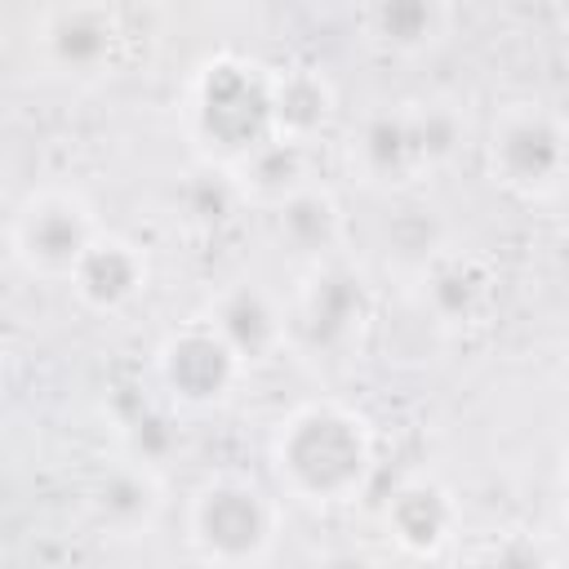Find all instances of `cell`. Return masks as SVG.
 <instances>
[{
  "mask_svg": "<svg viewBox=\"0 0 569 569\" xmlns=\"http://www.w3.org/2000/svg\"><path fill=\"white\" fill-rule=\"evenodd\" d=\"M182 124L204 164L236 169L276 138V71L240 58H204L182 89Z\"/></svg>",
  "mask_w": 569,
  "mask_h": 569,
  "instance_id": "2",
  "label": "cell"
},
{
  "mask_svg": "<svg viewBox=\"0 0 569 569\" xmlns=\"http://www.w3.org/2000/svg\"><path fill=\"white\" fill-rule=\"evenodd\" d=\"M204 320L222 333V342L240 356L244 369H258L267 360H276L293 338H289V311L280 307V298L271 289H262L258 280H236L227 284Z\"/></svg>",
  "mask_w": 569,
  "mask_h": 569,
  "instance_id": "10",
  "label": "cell"
},
{
  "mask_svg": "<svg viewBox=\"0 0 569 569\" xmlns=\"http://www.w3.org/2000/svg\"><path fill=\"white\" fill-rule=\"evenodd\" d=\"M556 493H560V511H565V520H569V453H565V462H560V480H556Z\"/></svg>",
  "mask_w": 569,
  "mask_h": 569,
  "instance_id": "22",
  "label": "cell"
},
{
  "mask_svg": "<svg viewBox=\"0 0 569 569\" xmlns=\"http://www.w3.org/2000/svg\"><path fill=\"white\" fill-rule=\"evenodd\" d=\"M267 462L280 493L311 507H342L369 489L378 445L360 409L342 400H307L271 427Z\"/></svg>",
  "mask_w": 569,
  "mask_h": 569,
  "instance_id": "1",
  "label": "cell"
},
{
  "mask_svg": "<svg viewBox=\"0 0 569 569\" xmlns=\"http://www.w3.org/2000/svg\"><path fill=\"white\" fill-rule=\"evenodd\" d=\"M418 293L422 307L431 311L436 325L445 329H471L480 325L493 302H498V276L480 253H462V249H445L440 258H431L418 271Z\"/></svg>",
  "mask_w": 569,
  "mask_h": 569,
  "instance_id": "12",
  "label": "cell"
},
{
  "mask_svg": "<svg viewBox=\"0 0 569 569\" xmlns=\"http://www.w3.org/2000/svg\"><path fill=\"white\" fill-rule=\"evenodd\" d=\"M124 44V22L111 4H53L36 13V53L62 80L111 76Z\"/></svg>",
  "mask_w": 569,
  "mask_h": 569,
  "instance_id": "8",
  "label": "cell"
},
{
  "mask_svg": "<svg viewBox=\"0 0 569 569\" xmlns=\"http://www.w3.org/2000/svg\"><path fill=\"white\" fill-rule=\"evenodd\" d=\"M173 209H178V218H182L191 231H222L227 222H236V213L249 209V200H244V191H240V182H236L231 169L200 160V164L178 182Z\"/></svg>",
  "mask_w": 569,
  "mask_h": 569,
  "instance_id": "19",
  "label": "cell"
},
{
  "mask_svg": "<svg viewBox=\"0 0 569 569\" xmlns=\"http://www.w3.org/2000/svg\"><path fill=\"white\" fill-rule=\"evenodd\" d=\"M565 44H569V13H565Z\"/></svg>",
  "mask_w": 569,
  "mask_h": 569,
  "instance_id": "23",
  "label": "cell"
},
{
  "mask_svg": "<svg viewBox=\"0 0 569 569\" xmlns=\"http://www.w3.org/2000/svg\"><path fill=\"white\" fill-rule=\"evenodd\" d=\"M458 525H462V511L436 476H409L382 502L387 538L413 560H436L458 538Z\"/></svg>",
  "mask_w": 569,
  "mask_h": 569,
  "instance_id": "11",
  "label": "cell"
},
{
  "mask_svg": "<svg viewBox=\"0 0 569 569\" xmlns=\"http://www.w3.org/2000/svg\"><path fill=\"white\" fill-rule=\"evenodd\" d=\"M182 529L204 569H253L276 551L280 498L244 471H213L191 489Z\"/></svg>",
  "mask_w": 569,
  "mask_h": 569,
  "instance_id": "3",
  "label": "cell"
},
{
  "mask_svg": "<svg viewBox=\"0 0 569 569\" xmlns=\"http://www.w3.org/2000/svg\"><path fill=\"white\" fill-rule=\"evenodd\" d=\"M236 182L249 200V209H262L271 213L276 204H284L289 196H298L302 187H311V147L302 142H289V138H271L262 142L249 160H240L236 169Z\"/></svg>",
  "mask_w": 569,
  "mask_h": 569,
  "instance_id": "18",
  "label": "cell"
},
{
  "mask_svg": "<svg viewBox=\"0 0 569 569\" xmlns=\"http://www.w3.org/2000/svg\"><path fill=\"white\" fill-rule=\"evenodd\" d=\"M151 284V258L138 240L102 231L98 244L84 253V262L71 276V293L93 316H120L129 311Z\"/></svg>",
  "mask_w": 569,
  "mask_h": 569,
  "instance_id": "13",
  "label": "cell"
},
{
  "mask_svg": "<svg viewBox=\"0 0 569 569\" xmlns=\"http://www.w3.org/2000/svg\"><path fill=\"white\" fill-rule=\"evenodd\" d=\"M413 124L427 151V169H445L467 147V111L449 98H413Z\"/></svg>",
  "mask_w": 569,
  "mask_h": 569,
  "instance_id": "20",
  "label": "cell"
},
{
  "mask_svg": "<svg viewBox=\"0 0 569 569\" xmlns=\"http://www.w3.org/2000/svg\"><path fill=\"white\" fill-rule=\"evenodd\" d=\"M369 316H373L369 276L342 253V258L307 267L302 289L289 311V338L307 351L333 356V351H347L351 342H360Z\"/></svg>",
  "mask_w": 569,
  "mask_h": 569,
  "instance_id": "6",
  "label": "cell"
},
{
  "mask_svg": "<svg viewBox=\"0 0 569 569\" xmlns=\"http://www.w3.org/2000/svg\"><path fill=\"white\" fill-rule=\"evenodd\" d=\"M98 236H102V222H98L89 196L80 187H67V182L31 187L9 218L13 262L40 280H67L71 284L76 267L98 244Z\"/></svg>",
  "mask_w": 569,
  "mask_h": 569,
  "instance_id": "5",
  "label": "cell"
},
{
  "mask_svg": "<svg viewBox=\"0 0 569 569\" xmlns=\"http://www.w3.org/2000/svg\"><path fill=\"white\" fill-rule=\"evenodd\" d=\"M338 116V89L316 67L276 71V138L311 147Z\"/></svg>",
  "mask_w": 569,
  "mask_h": 569,
  "instance_id": "17",
  "label": "cell"
},
{
  "mask_svg": "<svg viewBox=\"0 0 569 569\" xmlns=\"http://www.w3.org/2000/svg\"><path fill=\"white\" fill-rule=\"evenodd\" d=\"M249 369L222 342V333L200 316L169 329L156 347V382L178 409H218L236 396Z\"/></svg>",
  "mask_w": 569,
  "mask_h": 569,
  "instance_id": "7",
  "label": "cell"
},
{
  "mask_svg": "<svg viewBox=\"0 0 569 569\" xmlns=\"http://www.w3.org/2000/svg\"><path fill=\"white\" fill-rule=\"evenodd\" d=\"M347 160L365 187L396 191V187L422 182L431 169H427V151H422V138L413 124V102L369 107L360 116V124L351 129Z\"/></svg>",
  "mask_w": 569,
  "mask_h": 569,
  "instance_id": "9",
  "label": "cell"
},
{
  "mask_svg": "<svg viewBox=\"0 0 569 569\" xmlns=\"http://www.w3.org/2000/svg\"><path fill=\"white\" fill-rule=\"evenodd\" d=\"M471 569H556L551 551L533 538V533H498L493 542L480 547V556L471 560Z\"/></svg>",
  "mask_w": 569,
  "mask_h": 569,
  "instance_id": "21",
  "label": "cell"
},
{
  "mask_svg": "<svg viewBox=\"0 0 569 569\" xmlns=\"http://www.w3.org/2000/svg\"><path fill=\"white\" fill-rule=\"evenodd\" d=\"M489 178L520 196L542 200L569 182V116L547 102H507L485 133Z\"/></svg>",
  "mask_w": 569,
  "mask_h": 569,
  "instance_id": "4",
  "label": "cell"
},
{
  "mask_svg": "<svg viewBox=\"0 0 569 569\" xmlns=\"http://www.w3.org/2000/svg\"><path fill=\"white\" fill-rule=\"evenodd\" d=\"M356 22L373 49L396 58H418L445 44L453 27V9L440 0H378V4H365Z\"/></svg>",
  "mask_w": 569,
  "mask_h": 569,
  "instance_id": "16",
  "label": "cell"
},
{
  "mask_svg": "<svg viewBox=\"0 0 569 569\" xmlns=\"http://www.w3.org/2000/svg\"><path fill=\"white\" fill-rule=\"evenodd\" d=\"M271 222V236L284 253H293L302 267H316V262H329V258H342V244H347V213L338 204V196L325 187V182H311L302 187L298 196H289L284 204H276L267 213Z\"/></svg>",
  "mask_w": 569,
  "mask_h": 569,
  "instance_id": "14",
  "label": "cell"
},
{
  "mask_svg": "<svg viewBox=\"0 0 569 569\" xmlns=\"http://www.w3.org/2000/svg\"><path fill=\"white\" fill-rule=\"evenodd\" d=\"M164 511V485L156 476L151 462L124 458L116 467H107L93 489H89V516L98 529L116 533V538H138L151 533L156 520Z\"/></svg>",
  "mask_w": 569,
  "mask_h": 569,
  "instance_id": "15",
  "label": "cell"
}]
</instances>
